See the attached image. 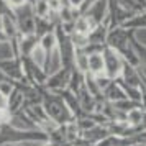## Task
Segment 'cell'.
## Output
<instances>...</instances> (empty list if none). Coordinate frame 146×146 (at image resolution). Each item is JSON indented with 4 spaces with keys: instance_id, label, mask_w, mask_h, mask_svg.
I'll return each instance as SVG.
<instances>
[{
    "instance_id": "8",
    "label": "cell",
    "mask_w": 146,
    "mask_h": 146,
    "mask_svg": "<svg viewBox=\"0 0 146 146\" xmlns=\"http://www.w3.org/2000/svg\"><path fill=\"white\" fill-rule=\"evenodd\" d=\"M30 59L33 61L36 66H40V67H43L44 69V64H46V58H48V53L41 48V44H38V46L35 48L33 51L30 53V56H28Z\"/></svg>"
},
{
    "instance_id": "3",
    "label": "cell",
    "mask_w": 146,
    "mask_h": 146,
    "mask_svg": "<svg viewBox=\"0 0 146 146\" xmlns=\"http://www.w3.org/2000/svg\"><path fill=\"white\" fill-rule=\"evenodd\" d=\"M71 76H72V69L62 67L61 71H58L56 74H51L48 77L44 87H46L48 90H51V92H61V90H64V89L69 87Z\"/></svg>"
},
{
    "instance_id": "13",
    "label": "cell",
    "mask_w": 146,
    "mask_h": 146,
    "mask_svg": "<svg viewBox=\"0 0 146 146\" xmlns=\"http://www.w3.org/2000/svg\"><path fill=\"white\" fill-rule=\"evenodd\" d=\"M3 2H7V3H8V0H3Z\"/></svg>"
},
{
    "instance_id": "11",
    "label": "cell",
    "mask_w": 146,
    "mask_h": 146,
    "mask_svg": "<svg viewBox=\"0 0 146 146\" xmlns=\"http://www.w3.org/2000/svg\"><path fill=\"white\" fill-rule=\"evenodd\" d=\"M7 108H8V97L0 92V110H7Z\"/></svg>"
},
{
    "instance_id": "4",
    "label": "cell",
    "mask_w": 146,
    "mask_h": 146,
    "mask_svg": "<svg viewBox=\"0 0 146 146\" xmlns=\"http://www.w3.org/2000/svg\"><path fill=\"white\" fill-rule=\"evenodd\" d=\"M89 74L94 77L107 76L105 74V59H104V51H95L89 54Z\"/></svg>"
},
{
    "instance_id": "5",
    "label": "cell",
    "mask_w": 146,
    "mask_h": 146,
    "mask_svg": "<svg viewBox=\"0 0 146 146\" xmlns=\"http://www.w3.org/2000/svg\"><path fill=\"white\" fill-rule=\"evenodd\" d=\"M62 58H61V53H59V48H54L51 53H48V58H46V64H44V71H46L48 76L51 74H56L58 71L62 69Z\"/></svg>"
},
{
    "instance_id": "10",
    "label": "cell",
    "mask_w": 146,
    "mask_h": 146,
    "mask_svg": "<svg viewBox=\"0 0 146 146\" xmlns=\"http://www.w3.org/2000/svg\"><path fill=\"white\" fill-rule=\"evenodd\" d=\"M67 2H69V7L77 8V10H80V8H82V5L86 3V0H67Z\"/></svg>"
},
{
    "instance_id": "9",
    "label": "cell",
    "mask_w": 146,
    "mask_h": 146,
    "mask_svg": "<svg viewBox=\"0 0 146 146\" xmlns=\"http://www.w3.org/2000/svg\"><path fill=\"white\" fill-rule=\"evenodd\" d=\"M30 3V0H8V7L12 8V10H17V8H21L28 5Z\"/></svg>"
},
{
    "instance_id": "7",
    "label": "cell",
    "mask_w": 146,
    "mask_h": 146,
    "mask_svg": "<svg viewBox=\"0 0 146 146\" xmlns=\"http://www.w3.org/2000/svg\"><path fill=\"white\" fill-rule=\"evenodd\" d=\"M40 44L46 53H51L54 48H58V36H56V33L51 31V33L43 35L40 38Z\"/></svg>"
},
{
    "instance_id": "2",
    "label": "cell",
    "mask_w": 146,
    "mask_h": 146,
    "mask_svg": "<svg viewBox=\"0 0 146 146\" xmlns=\"http://www.w3.org/2000/svg\"><path fill=\"white\" fill-rule=\"evenodd\" d=\"M104 59H105V74L112 80H117L123 72L125 67V59L123 56L110 46L104 48Z\"/></svg>"
},
{
    "instance_id": "12",
    "label": "cell",
    "mask_w": 146,
    "mask_h": 146,
    "mask_svg": "<svg viewBox=\"0 0 146 146\" xmlns=\"http://www.w3.org/2000/svg\"><path fill=\"white\" fill-rule=\"evenodd\" d=\"M2 30H3V17L0 15V31H2ZM2 33H3V31H2Z\"/></svg>"
},
{
    "instance_id": "1",
    "label": "cell",
    "mask_w": 146,
    "mask_h": 146,
    "mask_svg": "<svg viewBox=\"0 0 146 146\" xmlns=\"http://www.w3.org/2000/svg\"><path fill=\"white\" fill-rule=\"evenodd\" d=\"M43 107L46 110L48 117L56 121L58 125H66L74 121V115L71 112V108L67 107L66 100L62 99V95L59 92H51L44 87V94H43Z\"/></svg>"
},
{
    "instance_id": "6",
    "label": "cell",
    "mask_w": 146,
    "mask_h": 146,
    "mask_svg": "<svg viewBox=\"0 0 146 146\" xmlns=\"http://www.w3.org/2000/svg\"><path fill=\"white\" fill-rule=\"evenodd\" d=\"M74 69H77L82 74L89 72V53L86 49H76V53H74Z\"/></svg>"
}]
</instances>
